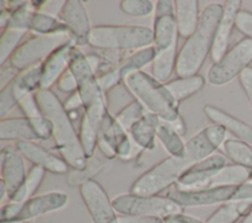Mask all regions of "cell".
I'll return each mask as SVG.
<instances>
[{
    "label": "cell",
    "instance_id": "cell-1",
    "mask_svg": "<svg viewBox=\"0 0 252 223\" xmlns=\"http://www.w3.org/2000/svg\"><path fill=\"white\" fill-rule=\"evenodd\" d=\"M34 97L42 116L52 124V137L62 159L76 171L85 170L89 159L84 153L73 122L59 98L50 89L41 88L34 92Z\"/></svg>",
    "mask_w": 252,
    "mask_h": 223
},
{
    "label": "cell",
    "instance_id": "cell-2",
    "mask_svg": "<svg viewBox=\"0 0 252 223\" xmlns=\"http://www.w3.org/2000/svg\"><path fill=\"white\" fill-rule=\"evenodd\" d=\"M222 13L223 5L218 3L209 4L201 12L195 31L186 39L178 51L175 65V74L178 78L198 75L211 53Z\"/></svg>",
    "mask_w": 252,
    "mask_h": 223
},
{
    "label": "cell",
    "instance_id": "cell-3",
    "mask_svg": "<svg viewBox=\"0 0 252 223\" xmlns=\"http://www.w3.org/2000/svg\"><path fill=\"white\" fill-rule=\"evenodd\" d=\"M123 83L145 109L156 114L159 119L173 122L179 116V102L174 99L165 84L153 75L136 71L126 76Z\"/></svg>",
    "mask_w": 252,
    "mask_h": 223
},
{
    "label": "cell",
    "instance_id": "cell-4",
    "mask_svg": "<svg viewBox=\"0 0 252 223\" xmlns=\"http://www.w3.org/2000/svg\"><path fill=\"white\" fill-rule=\"evenodd\" d=\"M68 68L76 78L77 90L83 101L84 112L94 129L98 131L102 117L107 111L104 92L97 84L96 77L91 69L86 55L76 46L72 48Z\"/></svg>",
    "mask_w": 252,
    "mask_h": 223
},
{
    "label": "cell",
    "instance_id": "cell-5",
    "mask_svg": "<svg viewBox=\"0 0 252 223\" xmlns=\"http://www.w3.org/2000/svg\"><path fill=\"white\" fill-rule=\"evenodd\" d=\"M153 28L145 26L98 25L92 28L89 42L99 50L126 51L153 45Z\"/></svg>",
    "mask_w": 252,
    "mask_h": 223
},
{
    "label": "cell",
    "instance_id": "cell-6",
    "mask_svg": "<svg viewBox=\"0 0 252 223\" xmlns=\"http://www.w3.org/2000/svg\"><path fill=\"white\" fill-rule=\"evenodd\" d=\"M195 162L183 156H168L142 174L131 186L130 193L139 195H157L177 183L180 177Z\"/></svg>",
    "mask_w": 252,
    "mask_h": 223
},
{
    "label": "cell",
    "instance_id": "cell-7",
    "mask_svg": "<svg viewBox=\"0 0 252 223\" xmlns=\"http://www.w3.org/2000/svg\"><path fill=\"white\" fill-rule=\"evenodd\" d=\"M70 41L75 42L69 31L32 35L18 46L11 55L9 63L18 71L25 70L41 63V60H45L55 49Z\"/></svg>",
    "mask_w": 252,
    "mask_h": 223
},
{
    "label": "cell",
    "instance_id": "cell-8",
    "mask_svg": "<svg viewBox=\"0 0 252 223\" xmlns=\"http://www.w3.org/2000/svg\"><path fill=\"white\" fill-rule=\"evenodd\" d=\"M112 204L116 212L122 215L157 216L163 218L167 215L182 212V206L175 203L167 196L139 195L124 194L115 196Z\"/></svg>",
    "mask_w": 252,
    "mask_h": 223
},
{
    "label": "cell",
    "instance_id": "cell-9",
    "mask_svg": "<svg viewBox=\"0 0 252 223\" xmlns=\"http://www.w3.org/2000/svg\"><path fill=\"white\" fill-rule=\"evenodd\" d=\"M68 196L62 192H49L33 195L24 201H10L1 207L0 222L28 221L41 214L55 211L63 207Z\"/></svg>",
    "mask_w": 252,
    "mask_h": 223
},
{
    "label": "cell",
    "instance_id": "cell-10",
    "mask_svg": "<svg viewBox=\"0 0 252 223\" xmlns=\"http://www.w3.org/2000/svg\"><path fill=\"white\" fill-rule=\"evenodd\" d=\"M252 62V39L245 37L234 44L208 71V81L213 85H222L239 76Z\"/></svg>",
    "mask_w": 252,
    "mask_h": 223
},
{
    "label": "cell",
    "instance_id": "cell-11",
    "mask_svg": "<svg viewBox=\"0 0 252 223\" xmlns=\"http://www.w3.org/2000/svg\"><path fill=\"white\" fill-rule=\"evenodd\" d=\"M42 77V62L19 71L16 77L0 91V116L1 119L22 98L40 88Z\"/></svg>",
    "mask_w": 252,
    "mask_h": 223
},
{
    "label": "cell",
    "instance_id": "cell-12",
    "mask_svg": "<svg viewBox=\"0 0 252 223\" xmlns=\"http://www.w3.org/2000/svg\"><path fill=\"white\" fill-rule=\"evenodd\" d=\"M79 190L93 223H118L112 200L95 180L89 179L83 182Z\"/></svg>",
    "mask_w": 252,
    "mask_h": 223
},
{
    "label": "cell",
    "instance_id": "cell-13",
    "mask_svg": "<svg viewBox=\"0 0 252 223\" xmlns=\"http://www.w3.org/2000/svg\"><path fill=\"white\" fill-rule=\"evenodd\" d=\"M236 187L237 186H225L190 190L176 187L168 191L165 196L182 207L211 205L230 201Z\"/></svg>",
    "mask_w": 252,
    "mask_h": 223
},
{
    "label": "cell",
    "instance_id": "cell-14",
    "mask_svg": "<svg viewBox=\"0 0 252 223\" xmlns=\"http://www.w3.org/2000/svg\"><path fill=\"white\" fill-rule=\"evenodd\" d=\"M174 1L157 2L154 17V43L156 52L170 48L178 42V30L175 20Z\"/></svg>",
    "mask_w": 252,
    "mask_h": 223
},
{
    "label": "cell",
    "instance_id": "cell-15",
    "mask_svg": "<svg viewBox=\"0 0 252 223\" xmlns=\"http://www.w3.org/2000/svg\"><path fill=\"white\" fill-rule=\"evenodd\" d=\"M57 18L65 25L73 36L76 45H85L89 42L92 28L87 10L82 1H64L59 9Z\"/></svg>",
    "mask_w": 252,
    "mask_h": 223
},
{
    "label": "cell",
    "instance_id": "cell-16",
    "mask_svg": "<svg viewBox=\"0 0 252 223\" xmlns=\"http://www.w3.org/2000/svg\"><path fill=\"white\" fill-rule=\"evenodd\" d=\"M1 181L7 189V196L10 199L24 185L27 173L24 157L15 146H6L1 150Z\"/></svg>",
    "mask_w": 252,
    "mask_h": 223
},
{
    "label": "cell",
    "instance_id": "cell-17",
    "mask_svg": "<svg viewBox=\"0 0 252 223\" xmlns=\"http://www.w3.org/2000/svg\"><path fill=\"white\" fill-rule=\"evenodd\" d=\"M225 157L220 154H212L209 157L192 165L178 180L180 189L205 188L208 181L217 174L225 164Z\"/></svg>",
    "mask_w": 252,
    "mask_h": 223
},
{
    "label": "cell",
    "instance_id": "cell-18",
    "mask_svg": "<svg viewBox=\"0 0 252 223\" xmlns=\"http://www.w3.org/2000/svg\"><path fill=\"white\" fill-rule=\"evenodd\" d=\"M241 1L228 0L224 2L223 13L219 23L213 47L210 53L211 59L214 63H217L227 52V47L230 39V35L235 27V20L238 12L240 11Z\"/></svg>",
    "mask_w": 252,
    "mask_h": 223
},
{
    "label": "cell",
    "instance_id": "cell-19",
    "mask_svg": "<svg viewBox=\"0 0 252 223\" xmlns=\"http://www.w3.org/2000/svg\"><path fill=\"white\" fill-rule=\"evenodd\" d=\"M15 147L24 158L33 165L42 167L45 171L54 174H64L68 172L69 166L62 158L52 154L32 140H17Z\"/></svg>",
    "mask_w": 252,
    "mask_h": 223
},
{
    "label": "cell",
    "instance_id": "cell-20",
    "mask_svg": "<svg viewBox=\"0 0 252 223\" xmlns=\"http://www.w3.org/2000/svg\"><path fill=\"white\" fill-rule=\"evenodd\" d=\"M74 46H76L75 42L70 41L55 49L42 61L41 89H49V87L57 82L60 76L68 69L70 54Z\"/></svg>",
    "mask_w": 252,
    "mask_h": 223
},
{
    "label": "cell",
    "instance_id": "cell-21",
    "mask_svg": "<svg viewBox=\"0 0 252 223\" xmlns=\"http://www.w3.org/2000/svg\"><path fill=\"white\" fill-rule=\"evenodd\" d=\"M203 110L208 119L214 124L222 126L241 140L252 144V126L210 104L205 105Z\"/></svg>",
    "mask_w": 252,
    "mask_h": 223
},
{
    "label": "cell",
    "instance_id": "cell-22",
    "mask_svg": "<svg viewBox=\"0 0 252 223\" xmlns=\"http://www.w3.org/2000/svg\"><path fill=\"white\" fill-rule=\"evenodd\" d=\"M159 121L158 116L146 111L143 117L129 130L131 139L141 148L148 150L153 149L156 144L155 139L157 137V129Z\"/></svg>",
    "mask_w": 252,
    "mask_h": 223
},
{
    "label": "cell",
    "instance_id": "cell-23",
    "mask_svg": "<svg viewBox=\"0 0 252 223\" xmlns=\"http://www.w3.org/2000/svg\"><path fill=\"white\" fill-rule=\"evenodd\" d=\"M174 7L178 35L187 39L195 31L199 23V2L196 0H176Z\"/></svg>",
    "mask_w": 252,
    "mask_h": 223
},
{
    "label": "cell",
    "instance_id": "cell-24",
    "mask_svg": "<svg viewBox=\"0 0 252 223\" xmlns=\"http://www.w3.org/2000/svg\"><path fill=\"white\" fill-rule=\"evenodd\" d=\"M0 139L2 140L39 139L32 122L27 117L3 118L0 121Z\"/></svg>",
    "mask_w": 252,
    "mask_h": 223
},
{
    "label": "cell",
    "instance_id": "cell-25",
    "mask_svg": "<svg viewBox=\"0 0 252 223\" xmlns=\"http://www.w3.org/2000/svg\"><path fill=\"white\" fill-rule=\"evenodd\" d=\"M252 169L236 164L224 165L206 184L205 188L238 186L249 180Z\"/></svg>",
    "mask_w": 252,
    "mask_h": 223
},
{
    "label": "cell",
    "instance_id": "cell-26",
    "mask_svg": "<svg viewBox=\"0 0 252 223\" xmlns=\"http://www.w3.org/2000/svg\"><path fill=\"white\" fill-rule=\"evenodd\" d=\"M252 206V201H226L222 203L205 223H235L244 217Z\"/></svg>",
    "mask_w": 252,
    "mask_h": 223
},
{
    "label": "cell",
    "instance_id": "cell-27",
    "mask_svg": "<svg viewBox=\"0 0 252 223\" xmlns=\"http://www.w3.org/2000/svg\"><path fill=\"white\" fill-rule=\"evenodd\" d=\"M164 84L174 99L180 102L198 92L205 85V79L201 75H195L177 78Z\"/></svg>",
    "mask_w": 252,
    "mask_h": 223
},
{
    "label": "cell",
    "instance_id": "cell-28",
    "mask_svg": "<svg viewBox=\"0 0 252 223\" xmlns=\"http://www.w3.org/2000/svg\"><path fill=\"white\" fill-rule=\"evenodd\" d=\"M177 44L168 49L156 52V57L152 63V75L159 82H165L175 71L177 60Z\"/></svg>",
    "mask_w": 252,
    "mask_h": 223
},
{
    "label": "cell",
    "instance_id": "cell-29",
    "mask_svg": "<svg viewBox=\"0 0 252 223\" xmlns=\"http://www.w3.org/2000/svg\"><path fill=\"white\" fill-rule=\"evenodd\" d=\"M155 57L156 48L154 45L141 48L131 55L126 56V58L123 59L122 62L117 66L121 79L124 80V78L129 74L136 71H141V68L150 63H153Z\"/></svg>",
    "mask_w": 252,
    "mask_h": 223
},
{
    "label": "cell",
    "instance_id": "cell-30",
    "mask_svg": "<svg viewBox=\"0 0 252 223\" xmlns=\"http://www.w3.org/2000/svg\"><path fill=\"white\" fill-rule=\"evenodd\" d=\"M157 137L171 156L184 155L185 143L181 139V136L177 134L170 122L160 119L157 129Z\"/></svg>",
    "mask_w": 252,
    "mask_h": 223
},
{
    "label": "cell",
    "instance_id": "cell-31",
    "mask_svg": "<svg viewBox=\"0 0 252 223\" xmlns=\"http://www.w3.org/2000/svg\"><path fill=\"white\" fill-rule=\"evenodd\" d=\"M222 147L225 155L233 164L252 169V147L249 143L241 139H227Z\"/></svg>",
    "mask_w": 252,
    "mask_h": 223
},
{
    "label": "cell",
    "instance_id": "cell-32",
    "mask_svg": "<svg viewBox=\"0 0 252 223\" xmlns=\"http://www.w3.org/2000/svg\"><path fill=\"white\" fill-rule=\"evenodd\" d=\"M104 97L106 109L113 117L136 99L123 82L104 92Z\"/></svg>",
    "mask_w": 252,
    "mask_h": 223
},
{
    "label": "cell",
    "instance_id": "cell-33",
    "mask_svg": "<svg viewBox=\"0 0 252 223\" xmlns=\"http://www.w3.org/2000/svg\"><path fill=\"white\" fill-rule=\"evenodd\" d=\"M45 172L46 171L42 167L32 165L27 174V178L23 187L9 200L21 202L33 196L37 189L40 187L41 182L43 181Z\"/></svg>",
    "mask_w": 252,
    "mask_h": 223
},
{
    "label": "cell",
    "instance_id": "cell-34",
    "mask_svg": "<svg viewBox=\"0 0 252 223\" xmlns=\"http://www.w3.org/2000/svg\"><path fill=\"white\" fill-rule=\"evenodd\" d=\"M31 29L38 34H52L68 31L65 25L57 18L53 16L34 11L31 23Z\"/></svg>",
    "mask_w": 252,
    "mask_h": 223
},
{
    "label": "cell",
    "instance_id": "cell-35",
    "mask_svg": "<svg viewBox=\"0 0 252 223\" xmlns=\"http://www.w3.org/2000/svg\"><path fill=\"white\" fill-rule=\"evenodd\" d=\"M28 30L6 28L2 29L0 37V65H5L11 55L21 44V39L25 36Z\"/></svg>",
    "mask_w": 252,
    "mask_h": 223
},
{
    "label": "cell",
    "instance_id": "cell-36",
    "mask_svg": "<svg viewBox=\"0 0 252 223\" xmlns=\"http://www.w3.org/2000/svg\"><path fill=\"white\" fill-rule=\"evenodd\" d=\"M79 139L86 157L88 159L92 158L97 144V131L92 125L85 112L82 115L80 123Z\"/></svg>",
    "mask_w": 252,
    "mask_h": 223
},
{
    "label": "cell",
    "instance_id": "cell-37",
    "mask_svg": "<svg viewBox=\"0 0 252 223\" xmlns=\"http://www.w3.org/2000/svg\"><path fill=\"white\" fill-rule=\"evenodd\" d=\"M145 112L146 110L142 103L135 99L125 108H123L114 117V119L121 126L122 129H124L126 132H129L131 127L143 117Z\"/></svg>",
    "mask_w": 252,
    "mask_h": 223
},
{
    "label": "cell",
    "instance_id": "cell-38",
    "mask_svg": "<svg viewBox=\"0 0 252 223\" xmlns=\"http://www.w3.org/2000/svg\"><path fill=\"white\" fill-rule=\"evenodd\" d=\"M120 9L133 17H146L153 12L154 5L152 1L148 0H122Z\"/></svg>",
    "mask_w": 252,
    "mask_h": 223
},
{
    "label": "cell",
    "instance_id": "cell-39",
    "mask_svg": "<svg viewBox=\"0 0 252 223\" xmlns=\"http://www.w3.org/2000/svg\"><path fill=\"white\" fill-rule=\"evenodd\" d=\"M32 10L29 9V6L17 10L15 12H9V17L6 23V28H19L24 30L31 29V23L33 15Z\"/></svg>",
    "mask_w": 252,
    "mask_h": 223
},
{
    "label": "cell",
    "instance_id": "cell-40",
    "mask_svg": "<svg viewBox=\"0 0 252 223\" xmlns=\"http://www.w3.org/2000/svg\"><path fill=\"white\" fill-rule=\"evenodd\" d=\"M18 105L20 106V109L22 110L25 117L27 118H34V117L42 116L38 108V105L36 103L34 92L29 93L24 98H22L18 103Z\"/></svg>",
    "mask_w": 252,
    "mask_h": 223
},
{
    "label": "cell",
    "instance_id": "cell-41",
    "mask_svg": "<svg viewBox=\"0 0 252 223\" xmlns=\"http://www.w3.org/2000/svg\"><path fill=\"white\" fill-rule=\"evenodd\" d=\"M235 28L252 39V13L246 10H240L236 16Z\"/></svg>",
    "mask_w": 252,
    "mask_h": 223
},
{
    "label": "cell",
    "instance_id": "cell-42",
    "mask_svg": "<svg viewBox=\"0 0 252 223\" xmlns=\"http://www.w3.org/2000/svg\"><path fill=\"white\" fill-rule=\"evenodd\" d=\"M57 87L61 91L65 92H74L78 89V84L75 76L69 70V68L60 76V78L56 82Z\"/></svg>",
    "mask_w": 252,
    "mask_h": 223
},
{
    "label": "cell",
    "instance_id": "cell-43",
    "mask_svg": "<svg viewBox=\"0 0 252 223\" xmlns=\"http://www.w3.org/2000/svg\"><path fill=\"white\" fill-rule=\"evenodd\" d=\"M239 83L252 108V67H247L239 75Z\"/></svg>",
    "mask_w": 252,
    "mask_h": 223
},
{
    "label": "cell",
    "instance_id": "cell-44",
    "mask_svg": "<svg viewBox=\"0 0 252 223\" xmlns=\"http://www.w3.org/2000/svg\"><path fill=\"white\" fill-rule=\"evenodd\" d=\"M234 201H252V183L245 182L236 187L235 193L232 196Z\"/></svg>",
    "mask_w": 252,
    "mask_h": 223
},
{
    "label": "cell",
    "instance_id": "cell-45",
    "mask_svg": "<svg viewBox=\"0 0 252 223\" xmlns=\"http://www.w3.org/2000/svg\"><path fill=\"white\" fill-rule=\"evenodd\" d=\"M118 223H164V221L157 216L120 215L118 216Z\"/></svg>",
    "mask_w": 252,
    "mask_h": 223
},
{
    "label": "cell",
    "instance_id": "cell-46",
    "mask_svg": "<svg viewBox=\"0 0 252 223\" xmlns=\"http://www.w3.org/2000/svg\"><path fill=\"white\" fill-rule=\"evenodd\" d=\"M162 219L164 223H205V221L197 217H194L182 212L167 215Z\"/></svg>",
    "mask_w": 252,
    "mask_h": 223
},
{
    "label": "cell",
    "instance_id": "cell-47",
    "mask_svg": "<svg viewBox=\"0 0 252 223\" xmlns=\"http://www.w3.org/2000/svg\"><path fill=\"white\" fill-rule=\"evenodd\" d=\"M63 107L67 113L72 111H77L80 108H84L82 98L78 92V90L71 93V95L65 100L63 103Z\"/></svg>",
    "mask_w": 252,
    "mask_h": 223
},
{
    "label": "cell",
    "instance_id": "cell-48",
    "mask_svg": "<svg viewBox=\"0 0 252 223\" xmlns=\"http://www.w3.org/2000/svg\"><path fill=\"white\" fill-rule=\"evenodd\" d=\"M170 124L172 125V127L174 128V130L177 132L179 136H184L186 134V131H187L186 124L180 115L173 122H170Z\"/></svg>",
    "mask_w": 252,
    "mask_h": 223
},
{
    "label": "cell",
    "instance_id": "cell-49",
    "mask_svg": "<svg viewBox=\"0 0 252 223\" xmlns=\"http://www.w3.org/2000/svg\"><path fill=\"white\" fill-rule=\"evenodd\" d=\"M241 223H252V206L246 213V215L243 217Z\"/></svg>",
    "mask_w": 252,
    "mask_h": 223
},
{
    "label": "cell",
    "instance_id": "cell-50",
    "mask_svg": "<svg viewBox=\"0 0 252 223\" xmlns=\"http://www.w3.org/2000/svg\"><path fill=\"white\" fill-rule=\"evenodd\" d=\"M5 195H7V189L3 181H0V200H3Z\"/></svg>",
    "mask_w": 252,
    "mask_h": 223
},
{
    "label": "cell",
    "instance_id": "cell-51",
    "mask_svg": "<svg viewBox=\"0 0 252 223\" xmlns=\"http://www.w3.org/2000/svg\"><path fill=\"white\" fill-rule=\"evenodd\" d=\"M0 223H29L28 221H6V222H0Z\"/></svg>",
    "mask_w": 252,
    "mask_h": 223
},
{
    "label": "cell",
    "instance_id": "cell-52",
    "mask_svg": "<svg viewBox=\"0 0 252 223\" xmlns=\"http://www.w3.org/2000/svg\"><path fill=\"white\" fill-rule=\"evenodd\" d=\"M248 182L252 183V171H251V174H250V177H249V180H248Z\"/></svg>",
    "mask_w": 252,
    "mask_h": 223
}]
</instances>
